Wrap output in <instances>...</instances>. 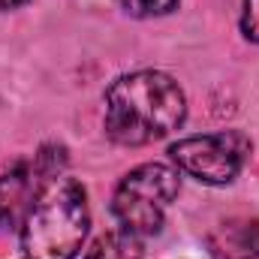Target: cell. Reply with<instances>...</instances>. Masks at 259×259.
<instances>
[{
    "mask_svg": "<svg viewBox=\"0 0 259 259\" xmlns=\"http://www.w3.org/2000/svg\"><path fill=\"white\" fill-rule=\"evenodd\" d=\"M187 118L181 84L157 69L121 75L106 91V133L118 145H151L172 136Z\"/></svg>",
    "mask_w": 259,
    "mask_h": 259,
    "instance_id": "obj_1",
    "label": "cell"
},
{
    "mask_svg": "<svg viewBox=\"0 0 259 259\" xmlns=\"http://www.w3.org/2000/svg\"><path fill=\"white\" fill-rule=\"evenodd\" d=\"M91 226L88 193L75 178H49L21 220V250L27 259H75Z\"/></svg>",
    "mask_w": 259,
    "mask_h": 259,
    "instance_id": "obj_2",
    "label": "cell"
},
{
    "mask_svg": "<svg viewBox=\"0 0 259 259\" xmlns=\"http://www.w3.org/2000/svg\"><path fill=\"white\" fill-rule=\"evenodd\" d=\"M178 190H181V178L172 166L145 163L124 175L112 199V211L127 232L154 235L160 232L166 208L172 205Z\"/></svg>",
    "mask_w": 259,
    "mask_h": 259,
    "instance_id": "obj_3",
    "label": "cell"
},
{
    "mask_svg": "<svg viewBox=\"0 0 259 259\" xmlns=\"http://www.w3.org/2000/svg\"><path fill=\"white\" fill-rule=\"evenodd\" d=\"M250 139L241 130H223L211 136H187L169 148L178 172H187L205 184H229L250 157Z\"/></svg>",
    "mask_w": 259,
    "mask_h": 259,
    "instance_id": "obj_4",
    "label": "cell"
},
{
    "mask_svg": "<svg viewBox=\"0 0 259 259\" xmlns=\"http://www.w3.org/2000/svg\"><path fill=\"white\" fill-rule=\"evenodd\" d=\"M42 175L36 172L33 160H18L0 175V223L21 226L30 205L42 190Z\"/></svg>",
    "mask_w": 259,
    "mask_h": 259,
    "instance_id": "obj_5",
    "label": "cell"
},
{
    "mask_svg": "<svg viewBox=\"0 0 259 259\" xmlns=\"http://www.w3.org/2000/svg\"><path fill=\"white\" fill-rule=\"evenodd\" d=\"M214 259H259L256 220H226L208 235Z\"/></svg>",
    "mask_w": 259,
    "mask_h": 259,
    "instance_id": "obj_6",
    "label": "cell"
},
{
    "mask_svg": "<svg viewBox=\"0 0 259 259\" xmlns=\"http://www.w3.org/2000/svg\"><path fill=\"white\" fill-rule=\"evenodd\" d=\"M84 259H145V250H142L139 235H133L127 229H112V232H103L91 244Z\"/></svg>",
    "mask_w": 259,
    "mask_h": 259,
    "instance_id": "obj_7",
    "label": "cell"
},
{
    "mask_svg": "<svg viewBox=\"0 0 259 259\" xmlns=\"http://www.w3.org/2000/svg\"><path fill=\"white\" fill-rule=\"evenodd\" d=\"M33 166H36V172L42 175V181L64 175L66 148H64V145H42V148H39V154L33 157Z\"/></svg>",
    "mask_w": 259,
    "mask_h": 259,
    "instance_id": "obj_8",
    "label": "cell"
},
{
    "mask_svg": "<svg viewBox=\"0 0 259 259\" xmlns=\"http://www.w3.org/2000/svg\"><path fill=\"white\" fill-rule=\"evenodd\" d=\"M124 9L136 18H154V15H166L178 6V0H121Z\"/></svg>",
    "mask_w": 259,
    "mask_h": 259,
    "instance_id": "obj_9",
    "label": "cell"
},
{
    "mask_svg": "<svg viewBox=\"0 0 259 259\" xmlns=\"http://www.w3.org/2000/svg\"><path fill=\"white\" fill-rule=\"evenodd\" d=\"M241 33L259 42V0H241Z\"/></svg>",
    "mask_w": 259,
    "mask_h": 259,
    "instance_id": "obj_10",
    "label": "cell"
},
{
    "mask_svg": "<svg viewBox=\"0 0 259 259\" xmlns=\"http://www.w3.org/2000/svg\"><path fill=\"white\" fill-rule=\"evenodd\" d=\"M24 0H0V9H15V6H21Z\"/></svg>",
    "mask_w": 259,
    "mask_h": 259,
    "instance_id": "obj_11",
    "label": "cell"
}]
</instances>
